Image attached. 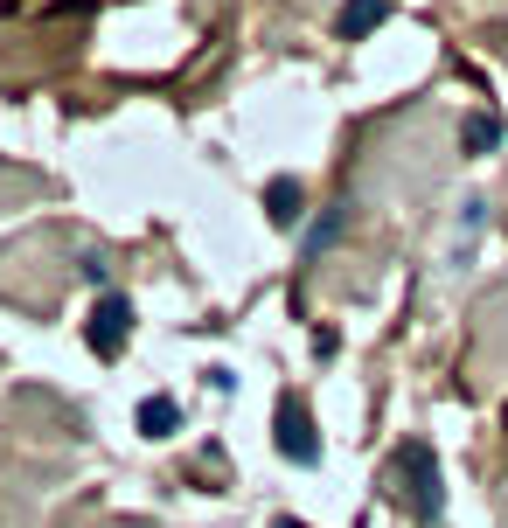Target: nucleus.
<instances>
[{"instance_id":"obj_1","label":"nucleus","mask_w":508,"mask_h":528,"mask_svg":"<svg viewBox=\"0 0 508 528\" xmlns=\"http://www.w3.org/2000/svg\"><path fill=\"white\" fill-rule=\"evenodd\" d=\"M126 334H133V306H126L119 292H105V299L91 306V348H98V355L112 362V355L126 348Z\"/></svg>"},{"instance_id":"obj_2","label":"nucleus","mask_w":508,"mask_h":528,"mask_svg":"<svg viewBox=\"0 0 508 528\" xmlns=\"http://www.w3.org/2000/svg\"><path fill=\"white\" fill-rule=\"evenodd\" d=\"M397 473H411V508L432 522V515H439V466H432V445H404V452H397Z\"/></svg>"},{"instance_id":"obj_3","label":"nucleus","mask_w":508,"mask_h":528,"mask_svg":"<svg viewBox=\"0 0 508 528\" xmlns=\"http://www.w3.org/2000/svg\"><path fill=\"white\" fill-rule=\"evenodd\" d=\"M279 452H286L293 466H314V459H321V438H314V424H307L300 396H286V403H279Z\"/></svg>"},{"instance_id":"obj_4","label":"nucleus","mask_w":508,"mask_h":528,"mask_svg":"<svg viewBox=\"0 0 508 528\" xmlns=\"http://www.w3.org/2000/svg\"><path fill=\"white\" fill-rule=\"evenodd\" d=\"M383 14H390V0H348V7L335 14V35H341V42H355V35H369Z\"/></svg>"},{"instance_id":"obj_5","label":"nucleus","mask_w":508,"mask_h":528,"mask_svg":"<svg viewBox=\"0 0 508 528\" xmlns=\"http://www.w3.org/2000/svg\"><path fill=\"white\" fill-rule=\"evenodd\" d=\"M174 424H181V403L174 396H147L140 403V431L147 438H174Z\"/></svg>"},{"instance_id":"obj_6","label":"nucleus","mask_w":508,"mask_h":528,"mask_svg":"<svg viewBox=\"0 0 508 528\" xmlns=\"http://www.w3.org/2000/svg\"><path fill=\"white\" fill-rule=\"evenodd\" d=\"M265 209H272V223H300V181L279 174V181L265 188Z\"/></svg>"},{"instance_id":"obj_7","label":"nucleus","mask_w":508,"mask_h":528,"mask_svg":"<svg viewBox=\"0 0 508 528\" xmlns=\"http://www.w3.org/2000/svg\"><path fill=\"white\" fill-rule=\"evenodd\" d=\"M495 139H502V119H467V132H460V146H467V153H488Z\"/></svg>"},{"instance_id":"obj_8","label":"nucleus","mask_w":508,"mask_h":528,"mask_svg":"<svg viewBox=\"0 0 508 528\" xmlns=\"http://www.w3.org/2000/svg\"><path fill=\"white\" fill-rule=\"evenodd\" d=\"M341 237V209H328V216H321V223H314V237H307V251H314V258H321V251H328V244H335Z\"/></svg>"},{"instance_id":"obj_9","label":"nucleus","mask_w":508,"mask_h":528,"mask_svg":"<svg viewBox=\"0 0 508 528\" xmlns=\"http://www.w3.org/2000/svg\"><path fill=\"white\" fill-rule=\"evenodd\" d=\"M272 528H307V522H272Z\"/></svg>"}]
</instances>
